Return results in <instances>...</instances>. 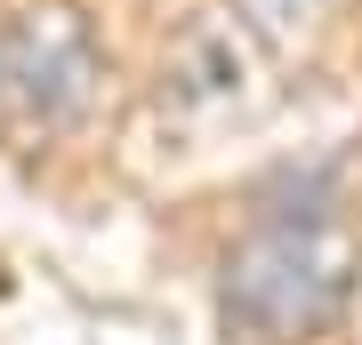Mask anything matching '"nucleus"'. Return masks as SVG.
Returning <instances> with one entry per match:
<instances>
[{"instance_id":"obj_3","label":"nucleus","mask_w":362,"mask_h":345,"mask_svg":"<svg viewBox=\"0 0 362 345\" xmlns=\"http://www.w3.org/2000/svg\"><path fill=\"white\" fill-rule=\"evenodd\" d=\"M258 73H266V49L250 40V25L233 8H202L161 49V89L153 97L177 121H209V113H242L258 97Z\"/></svg>"},{"instance_id":"obj_4","label":"nucleus","mask_w":362,"mask_h":345,"mask_svg":"<svg viewBox=\"0 0 362 345\" xmlns=\"http://www.w3.org/2000/svg\"><path fill=\"white\" fill-rule=\"evenodd\" d=\"M330 8H338V0H233V16L250 25V40L274 49V56H290L298 40H314L330 25Z\"/></svg>"},{"instance_id":"obj_2","label":"nucleus","mask_w":362,"mask_h":345,"mask_svg":"<svg viewBox=\"0 0 362 345\" xmlns=\"http://www.w3.org/2000/svg\"><path fill=\"white\" fill-rule=\"evenodd\" d=\"M105 89V40L81 0H25L0 16V137L40 145L89 121Z\"/></svg>"},{"instance_id":"obj_1","label":"nucleus","mask_w":362,"mask_h":345,"mask_svg":"<svg viewBox=\"0 0 362 345\" xmlns=\"http://www.w3.org/2000/svg\"><path fill=\"white\" fill-rule=\"evenodd\" d=\"M362 289V241L330 201L266 209L218 265V321L258 345H298L346 321Z\"/></svg>"}]
</instances>
